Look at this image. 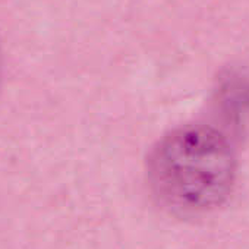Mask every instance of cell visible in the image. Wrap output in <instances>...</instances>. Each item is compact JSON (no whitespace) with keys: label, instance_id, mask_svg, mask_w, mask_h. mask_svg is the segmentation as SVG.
Segmentation results:
<instances>
[{"label":"cell","instance_id":"cell-1","mask_svg":"<svg viewBox=\"0 0 249 249\" xmlns=\"http://www.w3.org/2000/svg\"><path fill=\"white\" fill-rule=\"evenodd\" d=\"M148 176L156 198L166 210L185 217L201 215L229 198L236 179V159L220 132L191 124L156 145Z\"/></svg>","mask_w":249,"mask_h":249},{"label":"cell","instance_id":"cell-2","mask_svg":"<svg viewBox=\"0 0 249 249\" xmlns=\"http://www.w3.org/2000/svg\"><path fill=\"white\" fill-rule=\"evenodd\" d=\"M0 66H2V54H0Z\"/></svg>","mask_w":249,"mask_h":249}]
</instances>
